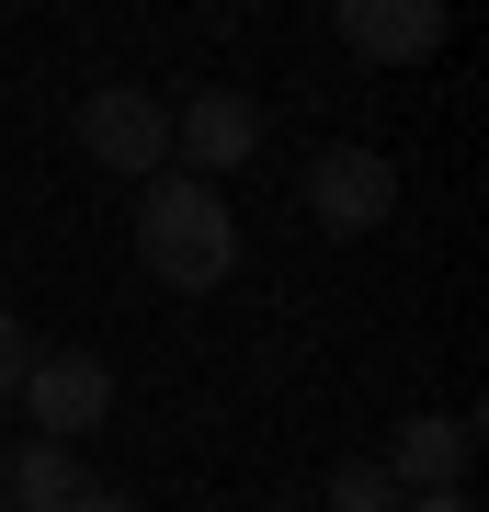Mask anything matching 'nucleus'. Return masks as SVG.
I'll list each match as a JSON object with an SVG mask.
<instances>
[{"instance_id":"f03ea898","label":"nucleus","mask_w":489,"mask_h":512,"mask_svg":"<svg viewBox=\"0 0 489 512\" xmlns=\"http://www.w3.org/2000/svg\"><path fill=\"white\" fill-rule=\"evenodd\" d=\"M80 148L103 171H137L148 183V171H171V103L148 92V80H103V92L80 103Z\"/></svg>"},{"instance_id":"9b49d317","label":"nucleus","mask_w":489,"mask_h":512,"mask_svg":"<svg viewBox=\"0 0 489 512\" xmlns=\"http://www.w3.org/2000/svg\"><path fill=\"white\" fill-rule=\"evenodd\" d=\"M57 512H137V501H126V490H91V478H80V490L57 501Z\"/></svg>"},{"instance_id":"39448f33","label":"nucleus","mask_w":489,"mask_h":512,"mask_svg":"<svg viewBox=\"0 0 489 512\" xmlns=\"http://www.w3.org/2000/svg\"><path fill=\"white\" fill-rule=\"evenodd\" d=\"M330 35H342L364 69H421L444 46V0H330Z\"/></svg>"},{"instance_id":"1a4fd4ad","label":"nucleus","mask_w":489,"mask_h":512,"mask_svg":"<svg viewBox=\"0 0 489 512\" xmlns=\"http://www.w3.org/2000/svg\"><path fill=\"white\" fill-rule=\"evenodd\" d=\"M330 512H399V478H387V456H353V467H330Z\"/></svg>"},{"instance_id":"7ed1b4c3","label":"nucleus","mask_w":489,"mask_h":512,"mask_svg":"<svg viewBox=\"0 0 489 512\" xmlns=\"http://www.w3.org/2000/svg\"><path fill=\"white\" fill-rule=\"evenodd\" d=\"M12 399L35 410L46 444H80V433H103V410H114V365H103V353H80V342H57V353H35V365H23Z\"/></svg>"},{"instance_id":"9d476101","label":"nucleus","mask_w":489,"mask_h":512,"mask_svg":"<svg viewBox=\"0 0 489 512\" xmlns=\"http://www.w3.org/2000/svg\"><path fill=\"white\" fill-rule=\"evenodd\" d=\"M23 365H35V342H23V319L0 308V399H12V387H23Z\"/></svg>"},{"instance_id":"20e7f679","label":"nucleus","mask_w":489,"mask_h":512,"mask_svg":"<svg viewBox=\"0 0 489 512\" xmlns=\"http://www.w3.org/2000/svg\"><path fill=\"white\" fill-rule=\"evenodd\" d=\"M387 205H399V171H387V148H319V160H308V217H319L330 239L387 228Z\"/></svg>"},{"instance_id":"423d86ee","label":"nucleus","mask_w":489,"mask_h":512,"mask_svg":"<svg viewBox=\"0 0 489 512\" xmlns=\"http://www.w3.org/2000/svg\"><path fill=\"white\" fill-rule=\"evenodd\" d=\"M262 148V114H251V92H194V103H171V160H194L205 183H217V171H239Z\"/></svg>"},{"instance_id":"f8f14e48","label":"nucleus","mask_w":489,"mask_h":512,"mask_svg":"<svg viewBox=\"0 0 489 512\" xmlns=\"http://www.w3.org/2000/svg\"><path fill=\"white\" fill-rule=\"evenodd\" d=\"M399 512H478L467 490H399Z\"/></svg>"},{"instance_id":"6e6552de","label":"nucleus","mask_w":489,"mask_h":512,"mask_svg":"<svg viewBox=\"0 0 489 512\" xmlns=\"http://www.w3.org/2000/svg\"><path fill=\"white\" fill-rule=\"evenodd\" d=\"M69 490H80V456H69V444H23V456H12V501L23 512H57Z\"/></svg>"},{"instance_id":"f257e3e1","label":"nucleus","mask_w":489,"mask_h":512,"mask_svg":"<svg viewBox=\"0 0 489 512\" xmlns=\"http://www.w3.org/2000/svg\"><path fill=\"white\" fill-rule=\"evenodd\" d=\"M137 262L160 274L171 296H205L239 274V217L205 171H148L137 183Z\"/></svg>"},{"instance_id":"0eeeda50","label":"nucleus","mask_w":489,"mask_h":512,"mask_svg":"<svg viewBox=\"0 0 489 512\" xmlns=\"http://www.w3.org/2000/svg\"><path fill=\"white\" fill-rule=\"evenodd\" d=\"M467 467H478V421H455V410H410L399 444H387L399 490H467Z\"/></svg>"}]
</instances>
